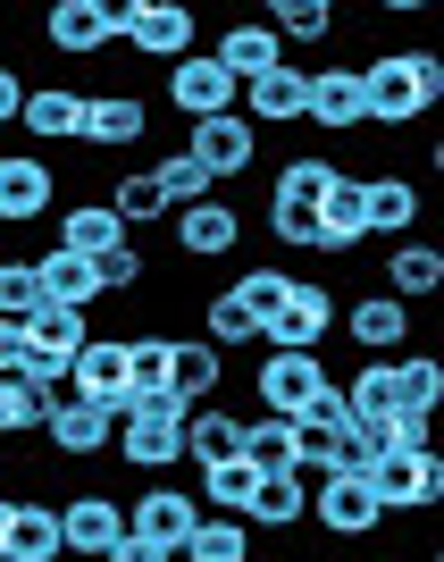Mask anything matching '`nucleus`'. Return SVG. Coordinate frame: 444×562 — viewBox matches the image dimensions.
<instances>
[{
  "label": "nucleus",
  "instance_id": "603ef678",
  "mask_svg": "<svg viewBox=\"0 0 444 562\" xmlns=\"http://www.w3.org/2000/svg\"><path fill=\"white\" fill-rule=\"evenodd\" d=\"M9 504H18V495H0V546H9Z\"/></svg>",
  "mask_w": 444,
  "mask_h": 562
},
{
  "label": "nucleus",
  "instance_id": "9d476101",
  "mask_svg": "<svg viewBox=\"0 0 444 562\" xmlns=\"http://www.w3.org/2000/svg\"><path fill=\"white\" fill-rule=\"evenodd\" d=\"M43 437H50V453H59V462H101V453L117 446V412H110V403H76L68 386H59V395H50Z\"/></svg>",
  "mask_w": 444,
  "mask_h": 562
},
{
  "label": "nucleus",
  "instance_id": "f257e3e1",
  "mask_svg": "<svg viewBox=\"0 0 444 562\" xmlns=\"http://www.w3.org/2000/svg\"><path fill=\"white\" fill-rule=\"evenodd\" d=\"M444 101V59L436 50H377L361 68V126H420Z\"/></svg>",
  "mask_w": 444,
  "mask_h": 562
},
{
  "label": "nucleus",
  "instance_id": "1a4fd4ad",
  "mask_svg": "<svg viewBox=\"0 0 444 562\" xmlns=\"http://www.w3.org/2000/svg\"><path fill=\"white\" fill-rule=\"evenodd\" d=\"M335 336V294L319 278H294V294L277 303V319L260 328V345L269 352H319Z\"/></svg>",
  "mask_w": 444,
  "mask_h": 562
},
{
  "label": "nucleus",
  "instance_id": "bb28decb",
  "mask_svg": "<svg viewBox=\"0 0 444 562\" xmlns=\"http://www.w3.org/2000/svg\"><path fill=\"white\" fill-rule=\"evenodd\" d=\"M243 453V412L235 403H193L185 412V462L210 470V462H235Z\"/></svg>",
  "mask_w": 444,
  "mask_h": 562
},
{
  "label": "nucleus",
  "instance_id": "f704fd0d",
  "mask_svg": "<svg viewBox=\"0 0 444 562\" xmlns=\"http://www.w3.org/2000/svg\"><path fill=\"white\" fill-rule=\"evenodd\" d=\"M252 487H260V470L243 462V453H235V462H210V470H202V487H193V504H202V513H218V520H243Z\"/></svg>",
  "mask_w": 444,
  "mask_h": 562
},
{
  "label": "nucleus",
  "instance_id": "20e7f679",
  "mask_svg": "<svg viewBox=\"0 0 444 562\" xmlns=\"http://www.w3.org/2000/svg\"><path fill=\"white\" fill-rule=\"evenodd\" d=\"M193 9L185 0H117V43L135 50V59H160V68H177V59H193Z\"/></svg>",
  "mask_w": 444,
  "mask_h": 562
},
{
  "label": "nucleus",
  "instance_id": "c03bdc74",
  "mask_svg": "<svg viewBox=\"0 0 444 562\" xmlns=\"http://www.w3.org/2000/svg\"><path fill=\"white\" fill-rule=\"evenodd\" d=\"M93 285H101V294H135V285H151V260L135 252V235H126V244H110V252L93 260Z\"/></svg>",
  "mask_w": 444,
  "mask_h": 562
},
{
  "label": "nucleus",
  "instance_id": "4c0bfd02",
  "mask_svg": "<svg viewBox=\"0 0 444 562\" xmlns=\"http://www.w3.org/2000/svg\"><path fill=\"white\" fill-rule=\"evenodd\" d=\"M59 244H68V252H84V260H101L110 244H126V227H117L110 202H76V211H59Z\"/></svg>",
  "mask_w": 444,
  "mask_h": 562
},
{
  "label": "nucleus",
  "instance_id": "393cba45",
  "mask_svg": "<svg viewBox=\"0 0 444 562\" xmlns=\"http://www.w3.org/2000/svg\"><path fill=\"white\" fill-rule=\"evenodd\" d=\"M210 59H218V68L235 76V93H243L252 76H269V68H277V59H285V43H277V34H269V25H260V18H235L227 34H218V43H210Z\"/></svg>",
  "mask_w": 444,
  "mask_h": 562
},
{
  "label": "nucleus",
  "instance_id": "b1692460",
  "mask_svg": "<svg viewBox=\"0 0 444 562\" xmlns=\"http://www.w3.org/2000/svg\"><path fill=\"white\" fill-rule=\"evenodd\" d=\"M18 126L34 143H84V93H76V85H25Z\"/></svg>",
  "mask_w": 444,
  "mask_h": 562
},
{
  "label": "nucleus",
  "instance_id": "0eeeda50",
  "mask_svg": "<svg viewBox=\"0 0 444 562\" xmlns=\"http://www.w3.org/2000/svg\"><path fill=\"white\" fill-rule=\"evenodd\" d=\"M361 487L377 495V513L395 520V513H428V504H444V462L436 453H402V446H386L369 462V479Z\"/></svg>",
  "mask_w": 444,
  "mask_h": 562
},
{
  "label": "nucleus",
  "instance_id": "de8ad7c7",
  "mask_svg": "<svg viewBox=\"0 0 444 562\" xmlns=\"http://www.w3.org/2000/svg\"><path fill=\"white\" fill-rule=\"evenodd\" d=\"M43 420H50L43 386H0V437H34Z\"/></svg>",
  "mask_w": 444,
  "mask_h": 562
},
{
  "label": "nucleus",
  "instance_id": "423d86ee",
  "mask_svg": "<svg viewBox=\"0 0 444 562\" xmlns=\"http://www.w3.org/2000/svg\"><path fill=\"white\" fill-rule=\"evenodd\" d=\"M185 160L202 168L218 193H235V177H252V168H260V126L243 110L202 117V126H185Z\"/></svg>",
  "mask_w": 444,
  "mask_h": 562
},
{
  "label": "nucleus",
  "instance_id": "f03ea898",
  "mask_svg": "<svg viewBox=\"0 0 444 562\" xmlns=\"http://www.w3.org/2000/svg\"><path fill=\"white\" fill-rule=\"evenodd\" d=\"M335 177H344V160H328V151H294V160H277V186H269V235H277L285 252H310V227H319V202H328Z\"/></svg>",
  "mask_w": 444,
  "mask_h": 562
},
{
  "label": "nucleus",
  "instance_id": "2f4dec72",
  "mask_svg": "<svg viewBox=\"0 0 444 562\" xmlns=\"http://www.w3.org/2000/svg\"><path fill=\"white\" fill-rule=\"evenodd\" d=\"M243 462L260 470V479H294V462H303V437H294V420H243Z\"/></svg>",
  "mask_w": 444,
  "mask_h": 562
},
{
  "label": "nucleus",
  "instance_id": "6ab92c4d",
  "mask_svg": "<svg viewBox=\"0 0 444 562\" xmlns=\"http://www.w3.org/2000/svg\"><path fill=\"white\" fill-rule=\"evenodd\" d=\"M335 328L369 352V361H395V352L411 345V311H402L395 294H361L352 311H335Z\"/></svg>",
  "mask_w": 444,
  "mask_h": 562
},
{
  "label": "nucleus",
  "instance_id": "dca6fc26",
  "mask_svg": "<svg viewBox=\"0 0 444 562\" xmlns=\"http://www.w3.org/2000/svg\"><path fill=\"white\" fill-rule=\"evenodd\" d=\"M68 395L126 412V336H84V352L68 361Z\"/></svg>",
  "mask_w": 444,
  "mask_h": 562
},
{
  "label": "nucleus",
  "instance_id": "473e14b6",
  "mask_svg": "<svg viewBox=\"0 0 444 562\" xmlns=\"http://www.w3.org/2000/svg\"><path fill=\"white\" fill-rule=\"evenodd\" d=\"M168 395V328L126 336V403H160Z\"/></svg>",
  "mask_w": 444,
  "mask_h": 562
},
{
  "label": "nucleus",
  "instance_id": "f3484780",
  "mask_svg": "<svg viewBox=\"0 0 444 562\" xmlns=\"http://www.w3.org/2000/svg\"><path fill=\"white\" fill-rule=\"evenodd\" d=\"M235 244H243V211H235V193H210V202L177 211V252H185V260H227Z\"/></svg>",
  "mask_w": 444,
  "mask_h": 562
},
{
  "label": "nucleus",
  "instance_id": "e433bc0d",
  "mask_svg": "<svg viewBox=\"0 0 444 562\" xmlns=\"http://www.w3.org/2000/svg\"><path fill=\"white\" fill-rule=\"evenodd\" d=\"M260 25H269V34H277V43H328L335 34V9L328 0H269V9H260Z\"/></svg>",
  "mask_w": 444,
  "mask_h": 562
},
{
  "label": "nucleus",
  "instance_id": "c85d7f7f",
  "mask_svg": "<svg viewBox=\"0 0 444 562\" xmlns=\"http://www.w3.org/2000/svg\"><path fill=\"white\" fill-rule=\"evenodd\" d=\"M377 294H395L402 311L428 303V294H444V244H395L386 252V285Z\"/></svg>",
  "mask_w": 444,
  "mask_h": 562
},
{
  "label": "nucleus",
  "instance_id": "79ce46f5",
  "mask_svg": "<svg viewBox=\"0 0 444 562\" xmlns=\"http://www.w3.org/2000/svg\"><path fill=\"white\" fill-rule=\"evenodd\" d=\"M151 186H160V202H168V218H177V211H193V202H210V177H202V168H193L185 160V151H168V160L160 168H151Z\"/></svg>",
  "mask_w": 444,
  "mask_h": 562
},
{
  "label": "nucleus",
  "instance_id": "a18cd8bd",
  "mask_svg": "<svg viewBox=\"0 0 444 562\" xmlns=\"http://www.w3.org/2000/svg\"><path fill=\"white\" fill-rule=\"evenodd\" d=\"M43 311V278H34V260H0V319H34Z\"/></svg>",
  "mask_w": 444,
  "mask_h": 562
},
{
  "label": "nucleus",
  "instance_id": "9b49d317",
  "mask_svg": "<svg viewBox=\"0 0 444 562\" xmlns=\"http://www.w3.org/2000/svg\"><path fill=\"white\" fill-rule=\"evenodd\" d=\"M193 520H202V504H193V487H168V479H151L143 495H126V529L135 538H151L168 562L185 554V538H193Z\"/></svg>",
  "mask_w": 444,
  "mask_h": 562
},
{
  "label": "nucleus",
  "instance_id": "72a5a7b5",
  "mask_svg": "<svg viewBox=\"0 0 444 562\" xmlns=\"http://www.w3.org/2000/svg\"><path fill=\"white\" fill-rule=\"evenodd\" d=\"M310 520V487L303 479H260L243 504V529H303Z\"/></svg>",
  "mask_w": 444,
  "mask_h": 562
},
{
  "label": "nucleus",
  "instance_id": "c9c22d12",
  "mask_svg": "<svg viewBox=\"0 0 444 562\" xmlns=\"http://www.w3.org/2000/svg\"><path fill=\"white\" fill-rule=\"evenodd\" d=\"M395 395L411 420H436V403H444V361L436 352H395Z\"/></svg>",
  "mask_w": 444,
  "mask_h": 562
},
{
  "label": "nucleus",
  "instance_id": "37998d69",
  "mask_svg": "<svg viewBox=\"0 0 444 562\" xmlns=\"http://www.w3.org/2000/svg\"><path fill=\"white\" fill-rule=\"evenodd\" d=\"M202 345H210V352L260 345V328H252V319H243V311L227 303V285H218V294H202Z\"/></svg>",
  "mask_w": 444,
  "mask_h": 562
},
{
  "label": "nucleus",
  "instance_id": "f8f14e48",
  "mask_svg": "<svg viewBox=\"0 0 444 562\" xmlns=\"http://www.w3.org/2000/svg\"><path fill=\"white\" fill-rule=\"evenodd\" d=\"M160 101H168L177 117H185V126H202V117H227V110H235L243 93H235V76L218 68L210 50H193V59H177V68H168Z\"/></svg>",
  "mask_w": 444,
  "mask_h": 562
},
{
  "label": "nucleus",
  "instance_id": "5701e85b",
  "mask_svg": "<svg viewBox=\"0 0 444 562\" xmlns=\"http://www.w3.org/2000/svg\"><path fill=\"white\" fill-rule=\"evenodd\" d=\"M303 126H319V135H361V68H310Z\"/></svg>",
  "mask_w": 444,
  "mask_h": 562
},
{
  "label": "nucleus",
  "instance_id": "cd10ccee",
  "mask_svg": "<svg viewBox=\"0 0 444 562\" xmlns=\"http://www.w3.org/2000/svg\"><path fill=\"white\" fill-rule=\"evenodd\" d=\"M344 412H352V428H386L402 420V395H395V361H361V370L344 378Z\"/></svg>",
  "mask_w": 444,
  "mask_h": 562
},
{
  "label": "nucleus",
  "instance_id": "39448f33",
  "mask_svg": "<svg viewBox=\"0 0 444 562\" xmlns=\"http://www.w3.org/2000/svg\"><path fill=\"white\" fill-rule=\"evenodd\" d=\"M328 386H335V370L319 352H260V370H252V403L269 420H303Z\"/></svg>",
  "mask_w": 444,
  "mask_h": 562
},
{
  "label": "nucleus",
  "instance_id": "58836bf2",
  "mask_svg": "<svg viewBox=\"0 0 444 562\" xmlns=\"http://www.w3.org/2000/svg\"><path fill=\"white\" fill-rule=\"evenodd\" d=\"M285 294H294V269H277V260H269V269H243V278L227 285V303L243 311L252 328H269V319H277V303H285Z\"/></svg>",
  "mask_w": 444,
  "mask_h": 562
},
{
  "label": "nucleus",
  "instance_id": "ea45409f",
  "mask_svg": "<svg viewBox=\"0 0 444 562\" xmlns=\"http://www.w3.org/2000/svg\"><path fill=\"white\" fill-rule=\"evenodd\" d=\"M177 562H252V529H243V520H218V513H202Z\"/></svg>",
  "mask_w": 444,
  "mask_h": 562
},
{
  "label": "nucleus",
  "instance_id": "49530a36",
  "mask_svg": "<svg viewBox=\"0 0 444 562\" xmlns=\"http://www.w3.org/2000/svg\"><path fill=\"white\" fill-rule=\"evenodd\" d=\"M377 453H386L377 428H344V437H328V479H369Z\"/></svg>",
  "mask_w": 444,
  "mask_h": 562
},
{
  "label": "nucleus",
  "instance_id": "3c124183",
  "mask_svg": "<svg viewBox=\"0 0 444 562\" xmlns=\"http://www.w3.org/2000/svg\"><path fill=\"white\" fill-rule=\"evenodd\" d=\"M101 562H168V554H160V546H151V538H135V529H126V538H117V546H110V554H101Z\"/></svg>",
  "mask_w": 444,
  "mask_h": 562
},
{
  "label": "nucleus",
  "instance_id": "7c9ffc66",
  "mask_svg": "<svg viewBox=\"0 0 444 562\" xmlns=\"http://www.w3.org/2000/svg\"><path fill=\"white\" fill-rule=\"evenodd\" d=\"M361 218H369V235H411L420 227V186L411 177H361Z\"/></svg>",
  "mask_w": 444,
  "mask_h": 562
},
{
  "label": "nucleus",
  "instance_id": "2eb2a0df",
  "mask_svg": "<svg viewBox=\"0 0 444 562\" xmlns=\"http://www.w3.org/2000/svg\"><path fill=\"white\" fill-rule=\"evenodd\" d=\"M235 110L252 117V126H303V110H310V68L303 59H277L269 76H252L243 85V101Z\"/></svg>",
  "mask_w": 444,
  "mask_h": 562
},
{
  "label": "nucleus",
  "instance_id": "a211bd4d",
  "mask_svg": "<svg viewBox=\"0 0 444 562\" xmlns=\"http://www.w3.org/2000/svg\"><path fill=\"white\" fill-rule=\"evenodd\" d=\"M310 520H319L328 538H377V529H386V513H377V495L361 487V479H319V487H310Z\"/></svg>",
  "mask_w": 444,
  "mask_h": 562
},
{
  "label": "nucleus",
  "instance_id": "4468645a",
  "mask_svg": "<svg viewBox=\"0 0 444 562\" xmlns=\"http://www.w3.org/2000/svg\"><path fill=\"white\" fill-rule=\"evenodd\" d=\"M59 202V168L43 151H0V227H34Z\"/></svg>",
  "mask_w": 444,
  "mask_h": 562
},
{
  "label": "nucleus",
  "instance_id": "c756f323",
  "mask_svg": "<svg viewBox=\"0 0 444 562\" xmlns=\"http://www.w3.org/2000/svg\"><path fill=\"white\" fill-rule=\"evenodd\" d=\"M34 278H43V303H68V311H93L101 303L93 260L68 252V244H43V252H34Z\"/></svg>",
  "mask_w": 444,
  "mask_h": 562
},
{
  "label": "nucleus",
  "instance_id": "aec40b11",
  "mask_svg": "<svg viewBox=\"0 0 444 562\" xmlns=\"http://www.w3.org/2000/svg\"><path fill=\"white\" fill-rule=\"evenodd\" d=\"M218 386H227V352H210L202 336H168V395L185 403H218Z\"/></svg>",
  "mask_w": 444,
  "mask_h": 562
},
{
  "label": "nucleus",
  "instance_id": "6e6552de",
  "mask_svg": "<svg viewBox=\"0 0 444 562\" xmlns=\"http://www.w3.org/2000/svg\"><path fill=\"white\" fill-rule=\"evenodd\" d=\"M117 538H126V495H110V487H76V495H59V546H68V554L101 562Z\"/></svg>",
  "mask_w": 444,
  "mask_h": 562
},
{
  "label": "nucleus",
  "instance_id": "4be33fe9",
  "mask_svg": "<svg viewBox=\"0 0 444 562\" xmlns=\"http://www.w3.org/2000/svg\"><path fill=\"white\" fill-rule=\"evenodd\" d=\"M68 546H59V495H18L9 504V546H0V562H59Z\"/></svg>",
  "mask_w": 444,
  "mask_h": 562
},
{
  "label": "nucleus",
  "instance_id": "8fccbe9b",
  "mask_svg": "<svg viewBox=\"0 0 444 562\" xmlns=\"http://www.w3.org/2000/svg\"><path fill=\"white\" fill-rule=\"evenodd\" d=\"M18 110H25V76L0 59V126H18Z\"/></svg>",
  "mask_w": 444,
  "mask_h": 562
},
{
  "label": "nucleus",
  "instance_id": "7ed1b4c3",
  "mask_svg": "<svg viewBox=\"0 0 444 562\" xmlns=\"http://www.w3.org/2000/svg\"><path fill=\"white\" fill-rule=\"evenodd\" d=\"M117 462L135 470V479H168V470L185 462V403L160 395V403H126L117 412Z\"/></svg>",
  "mask_w": 444,
  "mask_h": 562
},
{
  "label": "nucleus",
  "instance_id": "a878e982",
  "mask_svg": "<svg viewBox=\"0 0 444 562\" xmlns=\"http://www.w3.org/2000/svg\"><path fill=\"white\" fill-rule=\"evenodd\" d=\"M369 244V218H361V177H335L328 202H319V227H310V252H361Z\"/></svg>",
  "mask_w": 444,
  "mask_h": 562
},
{
  "label": "nucleus",
  "instance_id": "a19ab883",
  "mask_svg": "<svg viewBox=\"0 0 444 562\" xmlns=\"http://www.w3.org/2000/svg\"><path fill=\"white\" fill-rule=\"evenodd\" d=\"M110 211H117V227L135 235V227H151V218H168V202H160V186H151V168H126L110 186Z\"/></svg>",
  "mask_w": 444,
  "mask_h": 562
},
{
  "label": "nucleus",
  "instance_id": "09e8293b",
  "mask_svg": "<svg viewBox=\"0 0 444 562\" xmlns=\"http://www.w3.org/2000/svg\"><path fill=\"white\" fill-rule=\"evenodd\" d=\"M18 378H25V328L0 319V386H18Z\"/></svg>",
  "mask_w": 444,
  "mask_h": 562
},
{
  "label": "nucleus",
  "instance_id": "ddd939ff",
  "mask_svg": "<svg viewBox=\"0 0 444 562\" xmlns=\"http://www.w3.org/2000/svg\"><path fill=\"white\" fill-rule=\"evenodd\" d=\"M43 43L59 50V59H101V50H117V0H50Z\"/></svg>",
  "mask_w": 444,
  "mask_h": 562
},
{
  "label": "nucleus",
  "instance_id": "412c9836",
  "mask_svg": "<svg viewBox=\"0 0 444 562\" xmlns=\"http://www.w3.org/2000/svg\"><path fill=\"white\" fill-rule=\"evenodd\" d=\"M151 135V110H143V93H84V143H101V151H135V143Z\"/></svg>",
  "mask_w": 444,
  "mask_h": 562
}]
</instances>
